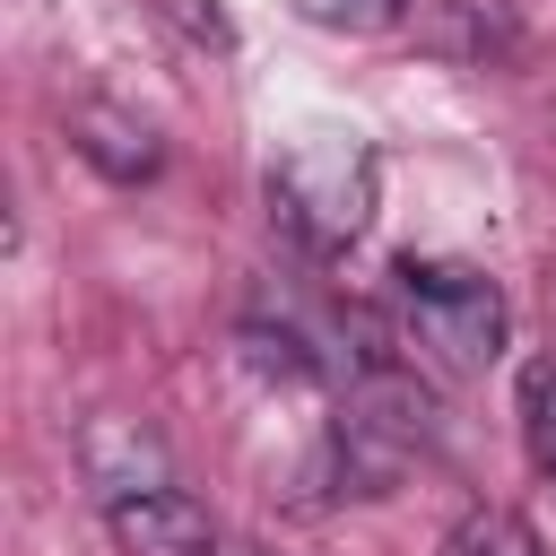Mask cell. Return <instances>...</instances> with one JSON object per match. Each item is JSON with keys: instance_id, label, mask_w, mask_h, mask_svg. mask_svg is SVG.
I'll return each mask as SVG.
<instances>
[{"instance_id": "obj_1", "label": "cell", "mask_w": 556, "mask_h": 556, "mask_svg": "<svg viewBox=\"0 0 556 556\" xmlns=\"http://www.w3.org/2000/svg\"><path fill=\"white\" fill-rule=\"evenodd\" d=\"M269 217L304 252H348L374 226V148L339 130L295 139L287 156H269Z\"/></svg>"}, {"instance_id": "obj_2", "label": "cell", "mask_w": 556, "mask_h": 556, "mask_svg": "<svg viewBox=\"0 0 556 556\" xmlns=\"http://www.w3.org/2000/svg\"><path fill=\"white\" fill-rule=\"evenodd\" d=\"M391 295H400V321L408 339L452 365V374H486L504 356V330H513V304L486 269L469 261H400L391 269Z\"/></svg>"}, {"instance_id": "obj_3", "label": "cell", "mask_w": 556, "mask_h": 556, "mask_svg": "<svg viewBox=\"0 0 556 556\" xmlns=\"http://www.w3.org/2000/svg\"><path fill=\"white\" fill-rule=\"evenodd\" d=\"M104 530H113L122 556H217L226 547L217 521L182 486H130V495H113L104 504Z\"/></svg>"}, {"instance_id": "obj_4", "label": "cell", "mask_w": 556, "mask_h": 556, "mask_svg": "<svg viewBox=\"0 0 556 556\" xmlns=\"http://www.w3.org/2000/svg\"><path fill=\"white\" fill-rule=\"evenodd\" d=\"M70 139H78V156H87L96 174H113V182H148V174L165 165L156 130L130 122V113H113V104H78V113H70Z\"/></svg>"}, {"instance_id": "obj_5", "label": "cell", "mask_w": 556, "mask_h": 556, "mask_svg": "<svg viewBox=\"0 0 556 556\" xmlns=\"http://www.w3.org/2000/svg\"><path fill=\"white\" fill-rule=\"evenodd\" d=\"M235 348H243V365H252L261 382H321V365H313V348H304L295 330L243 321V330H235Z\"/></svg>"}, {"instance_id": "obj_6", "label": "cell", "mask_w": 556, "mask_h": 556, "mask_svg": "<svg viewBox=\"0 0 556 556\" xmlns=\"http://www.w3.org/2000/svg\"><path fill=\"white\" fill-rule=\"evenodd\" d=\"M443 556H539V539L513 513H460V530L443 539Z\"/></svg>"}, {"instance_id": "obj_7", "label": "cell", "mask_w": 556, "mask_h": 556, "mask_svg": "<svg viewBox=\"0 0 556 556\" xmlns=\"http://www.w3.org/2000/svg\"><path fill=\"white\" fill-rule=\"evenodd\" d=\"M521 434H530V460L556 478V365L521 374Z\"/></svg>"}, {"instance_id": "obj_8", "label": "cell", "mask_w": 556, "mask_h": 556, "mask_svg": "<svg viewBox=\"0 0 556 556\" xmlns=\"http://www.w3.org/2000/svg\"><path fill=\"white\" fill-rule=\"evenodd\" d=\"M313 26H330V35H382V26H400V9L408 0H295Z\"/></svg>"}, {"instance_id": "obj_9", "label": "cell", "mask_w": 556, "mask_h": 556, "mask_svg": "<svg viewBox=\"0 0 556 556\" xmlns=\"http://www.w3.org/2000/svg\"><path fill=\"white\" fill-rule=\"evenodd\" d=\"M217 556H269V547H252V539H226V547H217Z\"/></svg>"}]
</instances>
